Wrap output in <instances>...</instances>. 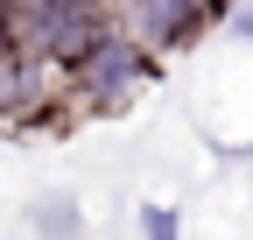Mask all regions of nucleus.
Returning a JSON list of instances; mask_svg holds the SVG:
<instances>
[{
    "label": "nucleus",
    "mask_w": 253,
    "mask_h": 240,
    "mask_svg": "<svg viewBox=\"0 0 253 240\" xmlns=\"http://www.w3.org/2000/svg\"><path fill=\"white\" fill-rule=\"evenodd\" d=\"M148 78H155V50L134 36V28H126V36H120V28H106V36L71 64V85H78V106H84V113L126 106Z\"/></svg>",
    "instance_id": "obj_1"
},
{
    "label": "nucleus",
    "mask_w": 253,
    "mask_h": 240,
    "mask_svg": "<svg viewBox=\"0 0 253 240\" xmlns=\"http://www.w3.org/2000/svg\"><path fill=\"white\" fill-rule=\"evenodd\" d=\"M211 14H218V0H126V28H134L155 57L197 43Z\"/></svg>",
    "instance_id": "obj_2"
},
{
    "label": "nucleus",
    "mask_w": 253,
    "mask_h": 240,
    "mask_svg": "<svg viewBox=\"0 0 253 240\" xmlns=\"http://www.w3.org/2000/svg\"><path fill=\"white\" fill-rule=\"evenodd\" d=\"M36 226H42V233H71V226H78V212H71V205H42Z\"/></svg>",
    "instance_id": "obj_3"
},
{
    "label": "nucleus",
    "mask_w": 253,
    "mask_h": 240,
    "mask_svg": "<svg viewBox=\"0 0 253 240\" xmlns=\"http://www.w3.org/2000/svg\"><path fill=\"white\" fill-rule=\"evenodd\" d=\"M141 233H176V212H169V205H148V212H141Z\"/></svg>",
    "instance_id": "obj_4"
}]
</instances>
